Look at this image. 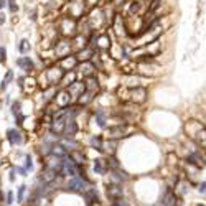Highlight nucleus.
I'll return each mask as SVG.
<instances>
[{"instance_id":"20","label":"nucleus","mask_w":206,"mask_h":206,"mask_svg":"<svg viewBox=\"0 0 206 206\" xmlns=\"http://www.w3.org/2000/svg\"><path fill=\"white\" fill-rule=\"evenodd\" d=\"M204 127V125H201L199 122H196V121H191V122H188L186 124V132H188V135L191 137V139H196V135L201 132V129Z\"/></svg>"},{"instance_id":"35","label":"nucleus","mask_w":206,"mask_h":206,"mask_svg":"<svg viewBox=\"0 0 206 206\" xmlns=\"http://www.w3.org/2000/svg\"><path fill=\"white\" fill-rule=\"evenodd\" d=\"M15 170H17V171H18V173H20L22 176H28V170H26L25 167H17Z\"/></svg>"},{"instance_id":"33","label":"nucleus","mask_w":206,"mask_h":206,"mask_svg":"<svg viewBox=\"0 0 206 206\" xmlns=\"http://www.w3.org/2000/svg\"><path fill=\"white\" fill-rule=\"evenodd\" d=\"M7 5H8V10L12 13L17 12V0H7Z\"/></svg>"},{"instance_id":"39","label":"nucleus","mask_w":206,"mask_h":206,"mask_svg":"<svg viewBox=\"0 0 206 206\" xmlns=\"http://www.w3.org/2000/svg\"><path fill=\"white\" fill-rule=\"evenodd\" d=\"M3 23H5V15L0 12V25H3Z\"/></svg>"},{"instance_id":"15","label":"nucleus","mask_w":206,"mask_h":206,"mask_svg":"<svg viewBox=\"0 0 206 206\" xmlns=\"http://www.w3.org/2000/svg\"><path fill=\"white\" fill-rule=\"evenodd\" d=\"M17 66L23 73H31L35 69V63H33L30 56H20V58H17Z\"/></svg>"},{"instance_id":"18","label":"nucleus","mask_w":206,"mask_h":206,"mask_svg":"<svg viewBox=\"0 0 206 206\" xmlns=\"http://www.w3.org/2000/svg\"><path fill=\"white\" fill-rule=\"evenodd\" d=\"M130 176L127 175V171L122 170V168H117V170H114L111 171V181L114 183H121V185H124L125 181H129Z\"/></svg>"},{"instance_id":"29","label":"nucleus","mask_w":206,"mask_h":206,"mask_svg":"<svg viewBox=\"0 0 206 206\" xmlns=\"http://www.w3.org/2000/svg\"><path fill=\"white\" fill-rule=\"evenodd\" d=\"M10 112H12L15 117H20L22 116V101H15L13 104H12V109H10Z\"/></svg>"},{"instance_id":"38","label":"nucleus","mask_w":206,"mask_h":206,"mask_svg":"<svg viewBox=\"0 0 206 206\" xmlns=\"http://www.w3.org/2000/svg\"><path fill=\"white\" fill-rule=\"evenodd\" d=\"M15 171H17V170H12V171H10V176H8L10 181H15Z\"/></svg>"},{"instance_id":"21","label":"nucleus","mask_w":206,"mask_h":206,"mask_svg":"<svg viewBox=\"0 0 206 206\" xmlns=\"http://www.w3.org/2000/svg\"><path fill=\"white\" fill-rule=\"evenodd\" d=\"M94 119H96V122L101 129H107V114H106L104 109H96L94 111Z\"/></svg>"},{"instance_id":"10","label":"nucleus","mask_w":206,"mask_h":206,"mask_svg":"<svg viewBox=\"0 0 206 206\" xmlns=\"http://www.w3.org/2000/svg\"><path fill=\"white\" fill-rule=\"evenodd\" d=\"M71 96L68 93V89H61L56 93L55 96V104H56V109H65V107H69L71 106Z\"/></svg>"},{"instance_id":"23","label":"nucleus","mask_w":206,"mask_h":206,"mask_svg":"<svg viewBox=\"0 0 206 206\" xmlns=\"http://www.w3.org/2000/svg\"><path fill=\"white\" fill-rule=\"evenodd\" d=\"M93 168H94V173L96 175H106L107 173V168H106V162L102 158H96L93 162Z\"/></svg>"},{"instance_id":"7","label":"nucleus","mask_w":206,"mask_h":206,"mask_svg":"<svg viewBox=\"0 0 206 206\" xmlns=\"http://www.w3.org/2000/svg\"><path fill=\"white\" fill-rule=\"evenodd\" d=\"M73 50V41L68 38H60L58 41H55V56L58 60L65 58V56H69Z\"/></svg>"},{"instance_id":"22","label":"nucleus","mask_w":206,"mask_h":206,"mask_svg":"<svg viewBox=\"0 0 206 206\" xmlns=\"http://www.w3.org/2000/svg\"><path fill=\"white\" fill-rule=\"evenodd\" d=\"M68 157H69L76 165H79V167H84V163H86V155H84L83 150H79V148H78V150H73V152H69V155H68Z\"/></svg>"},{"instance_id":"16","label":"nucleus","mask_w":206,"mask_h":206,"mask_svg":"<svg viewBox=\"0 0 206 206\" xmlns=\"http://www.w3.org/2000/svg\"><path fill=\"white\" fill-rule=\"evenodd\" d=\"M79 73L83 74V78H91V76H96V65L93 61H86V63H79L78 66Z\"/></svg>"},{"instance_id":"8","label":"nucleus","mask_w":206,"mask_h":206,"mask_svg":"<svg viewBox=\"0 0 206 206\" xmlns=\"http://www.w3.org/2000/svg\"><path fill=\"white\" fill-rule=\"evenodd\" d=\"M106 194H107V198H109L111 201H116V199L124 198V185L109 181L106 185Z\"/></svg>"},{"instance_id":"9","label":"nucleus","mask_w":206,"mask_h":206,"mask_svg":"<svg viewBox=\"0 0 206 206\" xmlns=\"http://www.w3.org/2000/svg\"><path fill=\"white\" fill-rule=\"evenodd\" d=\"M58 66H60L65 73H69V71L78 69V66H79V60H78V56H76V55H69V56H65V58H61L60 63H58Z\"/></svg>"},{"instance_id":"19","label":"nucleus","mask_w":206,"mask_h":206,"mask_svg":"<svg viewBox=\"0 0 206 206\" xmlns=\"http://www.w3.org/2000/svg\"><path fill=\"white\" fill-rule=\"evenodd\" d=\"M104 144H106V140L102 139L101 135H93V137L89 139V147L94 148V150H97V152H102V153H104Z\"/></svg>"},{"instance_id":"1","label":"nucleus","mask_w":206,"mask_h":206,"mask_svg":"<svg viewBox=\"0 0 206 206\" xmlns=\"http://www.w3.org/2000/svg\"><path fill=\"white\" fill-rule=\"evenodd\" d=\"M60 33H61L63 38H68V36L74 38L79 33V30H78V20L71 18V17H68V15L63 17L61 22H60Z\"/></svg>"},{"instance_id":"36","label":"nucleus","mask_w":206,"mask_h":206,"mask_svg":"<svg viewBox=\"0 0 206 206\" xmlns=\"http://www.w3.org/2000/svg\"><path fill=\"white\" fill-rule=\"evenodd\" d=\"M198 191H199V193H206V181H201V183L198 185Z\"/></svg>"},{"instance_id":"40","label":"nucleus","mask_w":206,"mask_h":206,"mask_svg":"<svg viewBox=\"0 0 206 206\" xmlns=\"http://www.w3.org/2000/svg\"><path fill=\"white\" fill-rule=\"evenodd\" d=\"M196 206H204V204H201V203H199V204H196Z\"/></svg>"},{"instance_id":"14","label":"nucleus","mask_w":206,"mask_h":206,"mask_svg":"<svg viewBox=\"0 0 206 206\" xmlns=\"http://www.w3.org/2000/svg\"><path fill=\"white\" fill-rule=\"evenodd\" d=\"M7 140L10 142V145H22L23 144V134L20 132L18 129H8L7 130Z\"/></svg>"},{"instance_id":"6","label":"nucleus","mask_w":206,"mask_h":206,"mask_svg":"<svg viewBox=\"0 0 206 206\" xmlns=\"http://www.w3.org/2000/svg\"><path fill=\"white\" fill-rule=\"evenodd\" d=\"M147 89L142 88V86H139V88H130L127 93H125V101L132 102V104H144V102L147 101Z\"/></svg>"},{"instance_id":"26","label":"nucleus","mask_w":206,"mask_h":206,"mask_svg":"<svg viewBox=\"0 0 206 206\" xmlns=\"http://www.w3.org/2000/svg\"><path fill=\"white\" fill-rule=\"evenodd\" d=\"M93 99H94V94H91V93H88V91H84V94L78 99V104L81 106V107H83V106H88Z\"/></svg>"},{"instance_id":"37","label":"nucleus","mask_w":206,"mask_h":206,"mask_svg":"<svg viewBox=\"0 0 206 206\" xmlns=\"http://www.w3.org/2000/svg\"><path fill=\"white\" fill-rule=\"evenodd\" d=\"M5 7H8V5H7V0H0V10L5 8Z\"/></svg>"},{"instance_id":"24","label":"nucleus","mask_w":206,"mask_h":206,"mask_svg":"<svg viewBox=\"0 0 206 206\" xmlns=\"http://www.w3.org/2000/svg\"><path fill=\"white\" fill-rule=\"evenodd\" d=\"M106 168H107V171H114V170H117V168H121V163L117 162V158H116V155H109L106 160Z\"/></svg>"},{"instance_id":"17","label":"nucleus","mask_w":206,"mask_h":206,"mask_svg":"<svg viewBox=\"0 0 206 206\" xmlns=\"http://www.w3.org/2000/svg\"><path fill=\"white\" fill-rule=\"evenodd\" d=\"M84 86H86V91L91 94H97L99 93V88H101V84H99V79H97L96 76H91V78H86L84 79Z\"/></svg>"},{"instance_id":"30","label":"nucleus","mask_w":206,"mask_h":206,"mask_svg":"<svg viewBox=\"0 0 206 206\" xmlns=\"http://www.w3.org/2000/svg\"><path fill=\"white\" fill-rule=\"evenodd\" d=\"M25 191H26V185H22V186L18 188V191H17V201H18V203H22V201H23Z\"/></svg>"},{"instance_id":"5","label":"nucleus","mask_w":206,"mask_h":206,"mask_svg":"<svg viewBox=\"0 0 206 206\" xmlns=\"http://www.w3.org/2000/svg\"><path fill=\"white\" fill-rule=\"evenodd\" d=\"M91 186V181L86 178V176H76V178H68L66 181V190L73 191V193H84L88 188Z\"/></svg>"},{"instance_id":"3","label":"nucleus","mask_w":206,"mask_h":206,"mask_svg":"<svg viewBox=\"0 0 206 206\" xmlns=\"http://www.w3.org/2000/svg\"><path fill=\"white\" fill-rule=\"evenodd\" d=\"M86 7H88L86 0H69L66 5V13H68V17H71V18L79 20L84 17Z\"/></svg>"},{"instance_id":"13","label":"nucleus","mask_w":206,"mask_h":206,"mask_svg":"<svg viewBox=\"0 0 206 206\" xmlns=\"http://www.w3.org/2000/svg\"><path fill=\"white\" fill-rule=\"evenodd\" d=\"M83 198L86 201V206H94L96 203H99V193L94 186H89L88 190L83 193Z\"/></svg>"},{"instance_id":"25","label":"nucleus","mask_w":206,"mask_h":206,"mask_svg":"<svg viewBox=\"0 0 206 206\" xmlns=\"http://www.w3.org/2000/svg\"><path fill=\"white\" fill-rule=\"evenodd\" d=\"M30 41H28L26 38H23V40H20V43L17 45V50H18V53L20 55H26V53H30Z\"/></svg>"},{"instance_id":"34","label":"nucleus","mask_w":206,"mask_h":206,"mask_svg":"<svg viewBox=\"0 0 206 206\" xmlns=\"http://www.w3.org/2000/svg\"><path fill=\"white\" fill-rule=\"evenodd\" d=\"M0 61H7V50H5L3 46H0Z\"/></svg>"},{"instance_id":"4","label":"nucleus","mask_w":206,"mask_h":206,"mask_svg":"<svg viewBox=\"0 0 206 206\" xmlns=\"http://www.w3.org/2000/svg\"><path fill=\"white\" fill-rule=\"evenodd\" d=\"M65 71L61 69L60 66H51L45 71V79H46V86L48 88H55L63 83V78H65Z\"/></svg>"},{"instance_id":"12","label":"nucleus","mask_w":206,"mask_h":206,"mask_svg":"<svg viewBox=\"0 0 206 206\" xmlns=\"http://www.w3.org/2000/svg\"><path fill=\"white\" fill-rule=\"evenodd\" d=\"M78 122H76V119H73V117H68L66 119V127H65V132H63V137L65 139H74L78 134Z\"/></svg>"},{"instance_id":"27","label":"nucleus","mask_w":206,"mask_h":206,"mask_svg":"<svg viewBox=\"0 0 206 206\" xmlns=\"http://www.w3.org/2000/svg\"><path fill=\"white\" fill-rule=\"evenodd\" d=\"M12 81H13V71H12V69H8V71H7V74H5V78H3V81H2V84H0V89L5 91V89L8 88V84L12 83Z\"/></svg>"},{"instance_id":"31","label":"nucleus","mask_w":206,"mask_h":206,"mask_svg":"<svg viewBox=\"0 0 206 206\" xmlns=\"http://www.w3.org/2000/svg\"><path fill=\"white\" fill-rule=\"evenodd\" d=\"M5 204H7V206H12L13 204V191L12 190H8L7 194H5Z\"/></svg>"},{"instance_id":"32","label":"nucleus","mask_w":206,"mask_h":206,"mask_svg":"<svg viewBox=\"0 0 206 206\" xmlns=\"http://www.w3.org/2000/svg\"><path fill=\"white\" fill-rule=\"evenodd\" d=\"M25 168L28 171H33V158L30 155H25Z\"/></svg>"},{"instance_id":"2","label":"nucleus","mask_w":206,"mask_h":206,"mask_svg":"<svg viewBox=\"0 0 206 206\" xmlns=\"http://www.w3.org/2000/svg\"><path fill=\"white\" fill-rule=\"evenodd\" d=\"M130 132H132V125L130 124H114L107 129V139H112V140H119V139H124V137H129Z\"/></svg>"},{"instance_id":"28","label":"nucleus","mask_w":206,"mask_h":206,"mask_svg":"<svg viewBox=\"0 0 206 206\" xmlns=\"http://www.w3.org/2000/svg\"><path fill=\"white\" fill-rule=\"evenodd\" d=\"M163 0H148V7H147V12L148 13H155L157 10L160 8Z\"/></svg>"},{"instance_id":"11","label":"nucleus","mask_w":206,"mask_h":206,"mask_svg":"<svg viewBox=\"0 0 206 206\" xmlns=\"http://www.w3.org/2000/svg\"><path fill=\"white\" fill-rule=\"evenodd\" d=\"M68 93H69L71 96V99L73 101H78L79 97H81L84 94V91H86V86H84V79L83 81H76V83H73L71 86H68Z\"/></svg>"}]
</instances>
